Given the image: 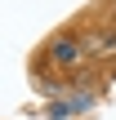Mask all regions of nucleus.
<instances>
[{"instance_id": "1", "label": "nucleus", "mask_w": 116, "mask_h": 120, "mask_svg": "<svg viewBox=\"0 0 116 120\" xmlns=\"http://www.w3.org/2000/svg\"><path fill=\"white\" fill-rule=\"evenodd\" d=\"M45 53H49L54 67H76V62L85 58V40H76L72 31H63V36H54V40L45 45Z\"/></svg>"}, {"instance_id": "2", "label": "nucleus", "mask_w": 116, "mask_h": 120, "mask_svg": "<svg viewBox=\"0 0 116 120\" xmlns=\"http://www.w3.org/2000/svg\"><path fill=\"white\" fill-rule=\"evenodd\" d=\"M63 116H72V102H54L49 107V120H63Z\"/></svg>"}]
</instances>
